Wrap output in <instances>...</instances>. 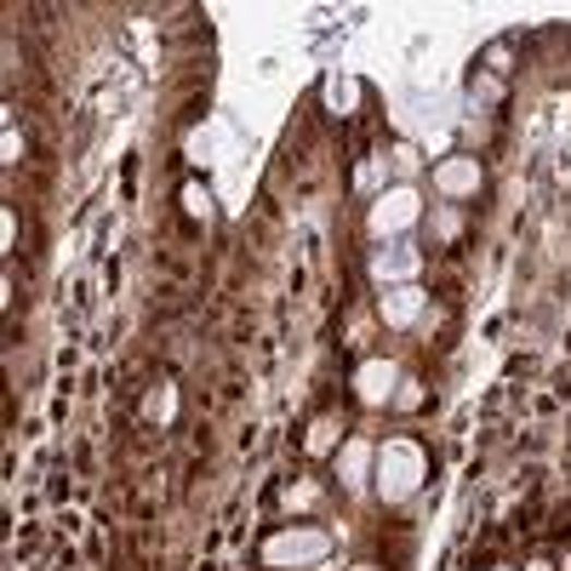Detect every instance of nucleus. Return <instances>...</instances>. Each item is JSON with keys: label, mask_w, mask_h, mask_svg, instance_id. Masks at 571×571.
I'll return each instance as SVG.
<instances>
[{"label": "nucleus", "mask_w": 571, "mask_h": 571, "mask_svg": "<svg viewBox=\"0 0 571 571\" xmlns=\"http://www.w3.org/2000/svg\"><path fill=\"white\" fill-rule=\"evenodd\" d=\"M326 549H332V537H326V532H314V526H292V532H275V537L263 543V560H269V566H314Z\"/></svg>", "instance_id": "1"}, {"label": "nucleus", "mask_w": 571, "mask_h": 571, "mask_svg": "<svg viewBox=\"0 0 571 571\" xmlns=\"http://www.w3.org/2000/svg\"><path fill=\"white\" fill-rule=\"evenodd\" d=\"M417 480H424V457H417V445L389 440V445H383V498H394V503L412 498Z\"/></svg>", "instance_id": "2"}, {"label": "nucleus", "mask_w": 571, "mask_h": 571, "mask_svg": "<svg viewBox=\"0 0 571 571\" xmlns=\"http://www.w3.org/2000/svg\"><path fill=\"white\" fill-rule=\"evenodd\" d=\"M417 223V189H389L378 206H371V235L378 240H389V235H401V229H412Z\"/></svg>", "instance_id": "3"}, {"label": "nucleus", "mask_w": 571, "mask_h": 571, "mask_svg": "<svg viewBox=\"0 0 571 571\" xmlns=\"http://www.w3.org/2000/svg\"><path fill=\"white\" fill-rule=\"evenodd\" d=\"M355 389H360L366 406H383L389 394H401V371H394L389 360H366V366L355 371Z\"/></svg>", "instance_id": "4"}, {"label": "nucleus", "mask_w": 571, "mask_h": 571, "mask_svg": "<svg viewBox=\"0 0 571 571\" xmlns=\"http://www.w3.org/2000/svg\"><path fill=\"white\" fill-rule=\"evenodd\" d=\"M371 275H378L383 286H412L417 281V252H406V246H383V252L371 258Z\"/></svg>", "instance_id": "5"}, {"label": "nucleus", "mask_w": 571, "mask_h": 571, "mask_svg": "<svg viewBox=\"0 0 571 571\" xmlns=\"http://www.w3.org/2000/svg\"><path fill=\"white\" fill-rule=\"evenodd\" d=\"M435 189H440V194H475V189H480V160H468V155L440 160V166H435Z\"/></svg>", "instance_id": "6"}, {"label": "nucleus", "mask_w": 571, "mask_h": 571, "mask_svg": "<svg viewBox=\"0 0 571 571\" xmlns=\"http://www.w3.org/2000/svg\"><path fill=\"white\" fill-rule=\"evenodd\" d=\"M371 457H378V452H371L366 440H349V445L337 452V475H343V486H349V491H360V486H366V475H371Z\"/></svg>", "instance_id": "7"}, {"label": "nucleus", "mask_w": 571, "mask_h": 571, "mask_svg": "<svg viewBox=\"0 0 571 571\" xmlns=\"http://www.w3.org/2000/svg\"><path fill=\"white\" fill-rule=\"evenodd\" d=\"M417 314H424V292H417V286H389V297H383L389 326H412Z\"/></svg>", "instance_id": "8"}, {"label": "nucleus", "mask_w": 571, "mask_h": 571, "mask_svg": "<svg viewBox=\"0 0 571 571\" xmlns=\"http://www.w3.org/2000/svg\"><path fill=\"white\" fill-rule=\"evenodd\" d=\"M148 417H155V424H171V412H178V394H171V389H155V394H148V406H143Z\"/></svg>", "instance_id": "9"}, {"label": "nucleus", "mask_w": 571, "mask_h": 571, "mask_svg": "<svg viewBox=\"0 0 571 571\" xmlns=\"http://www.w3.org/2000/svg\"><path fill=\"white\" fill-rule=\"evenodd\" d=\"M332 440H337V429L332 424H314V435H309V452L320 457V452H332Z\"/></svg>", "instance_id": "10"}, {"label": "nucleus", "mask_w": 571, "mask_h": 571, "mask_svg": "<svg viewBox=\"0 0 571 571\" xmlns=\"http://www.w3.org/2000/svg\"><path fill=\"white\" fill-rule=\"evenodd\" d=\"M394 166H401V171H417V148L401 143V148H394Z\"/></svg>", "instance_id": "11"}, {"label": "nucleus", "mask_w": 571, "mask_h": 571, "mask_svg": "<svg viewBox=\"0 0 571 571\" xmlns=\"http://www.w3.org/2000/svg\"><path fill=\"white\" fill-rule=\"evenodd\" d=\"M394 401H401V406H406V412H412V406H417V401H424V394H417V383H401V394H394Z\"/></svg>", "instance_id": "12"}, {"label": "nucleus", "mask_w": 571, "mask_h": 571, "mask_svg": "<svg viewBox=\"0 0 571 571\" xmlns=\"http://www.w3.org/2000/svg\"><path fill=\"white\" fill-rule=\"evenodd\" d=\"M526 571H555V566H549V560H532V566H526Z\"/></svg>", "instance_id": "13"}, {"label": "nucleus", "mask_w": 571, "mask_h": 571, "mask_svg": "<svg viewBox=\"0 0 571 571\" xmlns=\"http://www.w3.org/2000/svg\"><path fill=\"white\" fill-rule=\"evenodd\" d=\"M503 571H509V566H503Z\"/></svg>", "instance_id": "14"}]
</instances>
